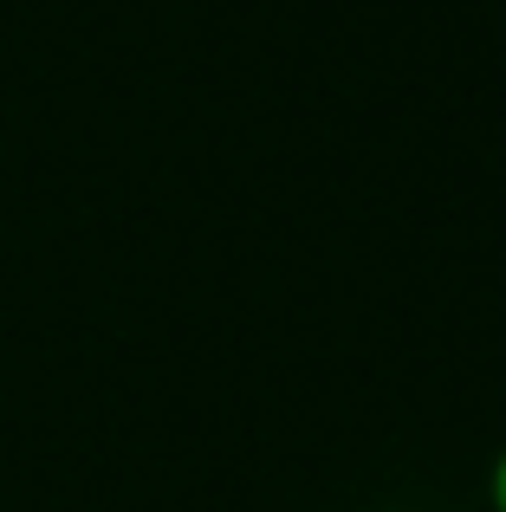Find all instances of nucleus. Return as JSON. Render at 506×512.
Returning <instances> with one entry per match:
<instances>
[{"mask_svg": "<svg viewBox=\"0 0 506 512\" xmlns=\"http://www.w3.org/2000/svg\"><path fill=\"white\" fill-rule=\"evenodd\" d=\"M487 506L506 512V448L494 454V467H487Z\"/></svg>", "mask_w": 506, "mask_h": 512, "instance_id": "1", "label": "nucleus"}]
</instances>
